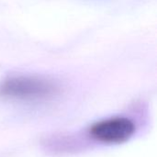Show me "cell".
Masks as SVG:
<instances>
[{
  "label": "cell",
  "instance_id": "cell-1",
  "mask_svg": "<svg viewBox=\"0 0 157 157\" xmlns=\"http://www.w3.org/2000/svg\"><path fill=\"white\" fill-rule=\"evenodd\" d=\"M58 87L52 81L36 76H13L0 86L4 97L21 100H42L54 97Z\"/></svg>",
  "mask_w": 157,
  "mask_h": 157
},
{
  "label": "cell",
  "instance_id": "cell-2",
  "mask_svg": "<svg viewBox=\"0 0 157 157\" xmlns=\"http://www.w3.org/2000/svg\"><path fill=\"white\" fill-rule=\"evenodd\" d=\"M135 125L128 118L117 117L95 123L89 130L90 135L104 144H122L134 133Z\"/></svg>",
  "mask_w": 157,
  "mask_h": 157
}]
</instances>
